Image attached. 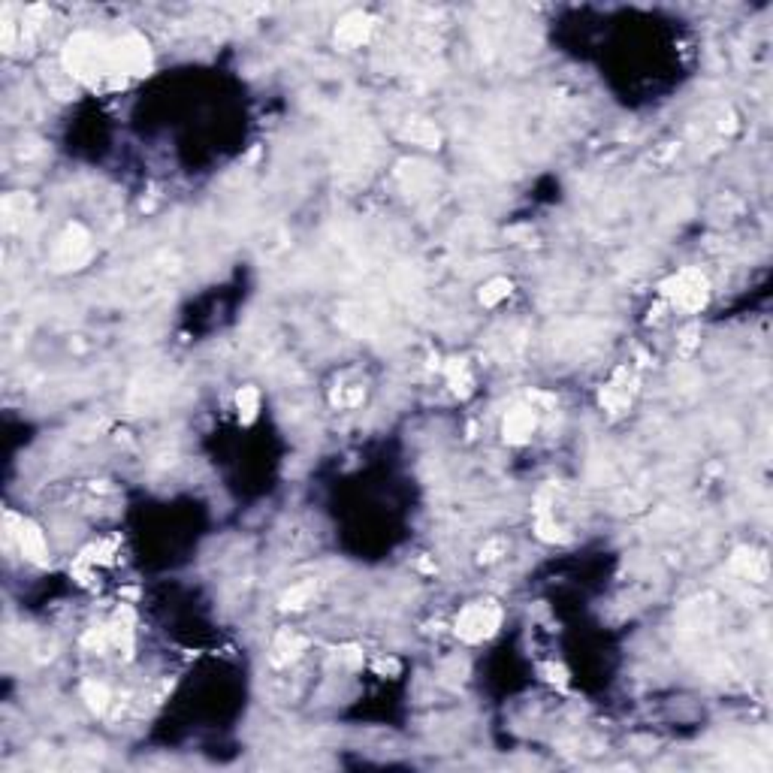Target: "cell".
<instances>
[{
  "mask_svg": "<svg viewBox=\"0 0 773 773\" xmlns=\"http://www.w3.org/2000/svg\"><path fill=\"white\" fill-rule=\"evenodd\" d=\"M531 426H535V417H531L529 411H517V414H511V420H508V435L511 438H522V435H529L531 432Z\"/></svg>",
  "mask_w": 773,
  "mask_h": 773,
  "instance_id": "cell-3",
  "label": "cell"
},
{
  "mask_svg": "<svg viewBox=\"0 0 773 773\" xmlns=\"http://www.w3.org/2000/svg\"><path fill=\"white\" fill-rule=\"evenodd\" d=\"M21 550H24V556H30L33 562H43V538H39V531H33V529H24L21 526Z\"/></svg>",
  "mask_w": 773,
  "mask_h": 773,
  "instance_id": "cell-2",
  "label": "cell"
},
{
  "mask_svg": "<svg viewBox=\"0 0 773 773\" xmlns=\"http://www.w3.org/2000/svg\"><path fill=\"white\" fill-rule=\"evenodd\" d=\"M495 626V613H489L486 608H471L465 610V617L460 619V635L469 637V641H478V637L489 635Z\"/></svg>",
  "mask_w": 773,
  "mask_h": 773,
  "instance_id": "cell-1",
  "label": "cell"
}]
</instances>
